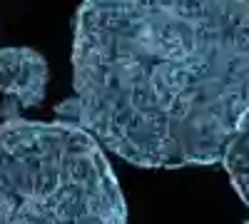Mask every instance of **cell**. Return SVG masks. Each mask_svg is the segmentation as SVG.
Listing matches in <instances>:
<instances>
[{"label": "cell", "mask_w": 249, "mask_h": 224, "mask_svg": "<svg viewBox=\"0 0 249 224\" xmlns=\"http://www.w3.org/2000/svg\"><path fill=\"white\" fill-rule=\"evenodd\" d=\"M60 120L137 167L219 165L249 110V0H82Z\"/></svg>", "instance_id": "1"}, {"label": "cell", "mask_w": 249, "mask_h": 224, "mask_svg": "<svg viewBox=\"0 0 249 224\" xmlns=\"http://www.w3.org/2000/svg\"><path fill=\"white\" fill-rule=\"evenodd\" d=\"M124 219L117 177L90 130L20 115L0 125V224Z\"/></svg>", "instance_id": "2"}, {"label": "cell", "mask_w": 249, "mask_h": 224, "mask_svg": "<svg viewBox=\"0 0 249 224\" xmlns=\"http://www.w3.org/2000/svg\"><path fill=\"white\" fill-rule=\"evenodd\" d=\"M48 90V63L33 48L0 50V95L13 97L20 107H37Z\"/></svg>", "instance_id": "3"}, {"label": "cell", "mask_w": 249, "mask_h": 224, "mask_svg": "<svg viewBox=\"0 0 249 224\" xmlns=\"http://www.w3.org/2000/svg\"><path fill=\"white\" fill-rule=\"evenodd\" d=\"M222 165H224L227 174H230L237 194L249 207V110L239 120L237 132L230 142V147H227V155L222 159Z\"/></svg>", "instance_id": "4"}]
</instances>
